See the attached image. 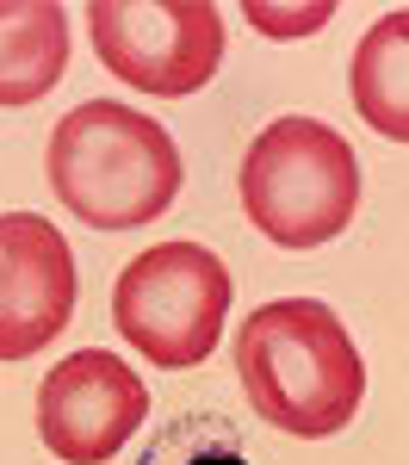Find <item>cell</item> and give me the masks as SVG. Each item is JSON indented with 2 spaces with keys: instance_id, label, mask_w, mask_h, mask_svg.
Wrapping results in <instances>:
<instances>
[{
  "instance_id": "cell-5",
  "label": "cell",
  "mask_w": 409,
  "mask_h": 465,
  "mask_svg": "<svg viewBox=\"0 0 409 465\" xmlns=\"http://www.w3.org/2000/svg\"><path fill=\"white\" fill-rule=\"evenodd\" d=\"M87 32L100 63L155 100L199 94L223 63V19L211 0H93Z\"/></svg>"
},
{
  "instance_id": "cell-1",
  "label": "cell",
  "mask_w": 409,
  "mask_h": 465,
  "mask_svg": "<svg viewBox=\"0 0 409 465\" xmlns=\"http://www.w3.org/2000/svg\"><path fill=\"white\" fill-rule=\"evenodd\" d=\"M242 391L260 422L297 440L341 434L360 416L366 397V360L354 348L347 322L316 298H273L236 335Z\"/></svg>"
},
{
  "instance_id": "cell-3",
  "label": "cell",
  "mask_w": 409,
  "mask_h": 465,
  "mask_svg": "<svg viewBox=\"0 0 409 465\" xmlns=\"http://www.w3.org/2000/svg\"><path fill=\"white\" fill-rule=\"evenodd\" d=\"M360 205V162L354 143L323 118H273L242 155V212L279 249L335 242Z\"/></svg>"
},
{
  "instance_id": "cell-2",
  "label": "cell",
  "mask_w": 409,
  "mask_h": 465,
  "mask_svg": "<svg viewBox=\"0 0 409 465\" xmlns=\"http://www.w3.org/2000/svg\"><path fill=\"white\" fill-rule=\"evenodd\" d=\"M50 186L81 223L137 230L174 205L180 149L143 112L118 100H87L50 131Z\"/></svg>"
},
{
  "instance_id": "cell-7",
  "label": "cell",
  "mask_w": 409,
  "mask_h": 465,
  "mask_svg": "<svg viewBox=\"0 0 409 465\" xmlns=\"http://www.w3.org/2000/svg\"><path fill=\"white\" fill-rule=\"evenodd\" d=\"M74 317V254L37 212L0 217V360L44 354Z\"/></svg>"
},
{
  "instance_id": "cell-6",
  "label": "cell",
  "mask_w": 409,
  "mask_h": 465,
  "mask_svg": "<svg viewBox=\"0 0 409 465\" xmlns=\"http://www.w3.org/2000/svg\"><path fill=\"white\" fill-rule=\"evenodd\" d=\"M149 416L143 379L106 348L56 360L37 385V434L63 465H106Z\"/></svg>"
},
{
  "instance_id": "cell-9",
  "label": "cell",
  "mask_w": 409,
  "mask_h": 465,
  "mask_svg": "<svg viewBox=\"0 0 409 465\" xmlns=\"http://www.w3.org/2000/svg\"><path fill=\"white\" fill-rule=\"evenodd\" d=\"M347 87H354L360 118H366L378 137L409 143V6L372 19V32L354 50Z\"/></svg>"
},
{
  "instance_id": "cell-11",
  "label": "cell",
  "mask_w": 409,
  "mask_h": 465,
  "mask_svg": "<svg viewBox=\"0 0 409 465\" xmlns=\"http://www.w3.org/2000/svg\"><path fill=\"white\" fill-rule=\"evenodd\" d=\"M248 19H260L267 32H316V25L329 19V6H304V13H267V6H255V0H248Z\"/></svg>"
},
{
  "instance_id": "cell-8",
  "label": "cell",
  "mask_w": 409,
  "mask_h": 465,
  "mask_svg": "<svg viewBox=\"0 0 409 465\" xmlns=\"http://www.w3.org/2000/svg\"><path fill=\"white\" fill-rule=\"evenodd\" d=\"M69 69V13L56 0H0V106L44 100Z\"/></svg>"
},
{
  "instance_id": "cell-10",
  "label": "cell",
  "mask_w": 409,
  "mask_h": 465,
  "mask_svg": "<svg viewBox=\"0 0 409 465\" xmlns=\"http://www.w3.org/2000/svg\"><path fill=\"white\" fill-rule=\"evenodd\" d=\"M143 465H248V453L223 422H180L155 440V453Z\"/></svg>"
},
{
  "instance_id": "cell-4",
  "label": "cell",
  "mask_w": 409,
  "mask_h": 465,
  "mask_svg": "<svg viewBox=\"0 0 409 465\" xmlns=\"http://www.w3.org/2000/svg\"><path fill=\"white\" fill-rule=\"evenodd\" d=\"M229 317V267L199 242H161L124 261L112 286V322L143 360L186 372L205 366Z\"/></svg>"
}]
</instances>
